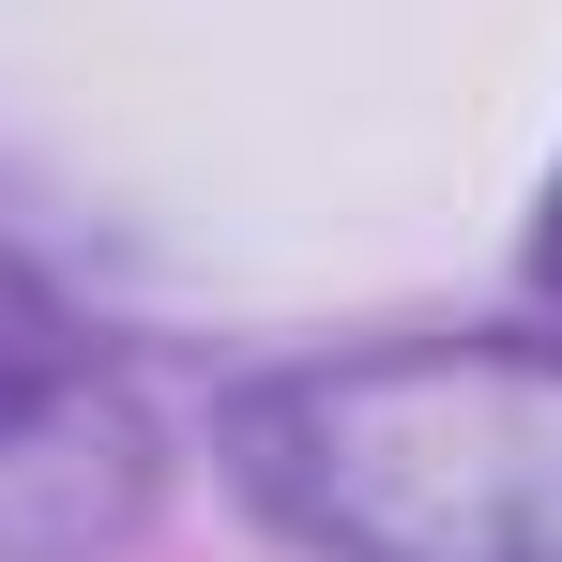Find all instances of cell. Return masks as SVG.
I'll list each match as a JSON object with an SVG mask.
<instances>
[{"label": "cell", "mask_w": 562, "mask_h": 562, "mask_svg": "<svg viewBox=\"0 0 562 562\" xmlns=\"http://www.w3.org/2000/svg\"><path fill=\"white\" fill-rule=\"evenodd\" d=\"M259 486L350 562H562V366H350L259 411Z\"/></svg>", "instance_id": "1"}, {"label": "cell", "mask_w": 562, "mask_h": 562, "mask_svg": "<svg viewBox=\"0 0 562 562\" xmlns=\"http://www.w3.org/2000/svg\"><path fill=\"white\" fill-rule=\"evenodd\" d=\"M548 274H562V228H548Z\"/></svg>", "instance_id": "2"}]
</instances>
